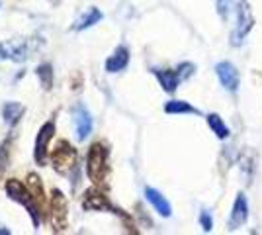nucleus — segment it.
I'll return each instance as SVG.
<instances>
[{
	"instance_id": "19",
	"label": "nucleus",
	"mask_w": 262,
	"mask_h": 235,
	"mask_svg": "<svg viewBox=\"0 0 262 235\" xmlns=\"http://www.w3.org/2000/svg\"><path fill=\"white\" fill-rule=\"evenodd\" d=\"M208 123H209V127L213 130V134L217 135L219 139L229 137V127H227V125H225V122L221 120V116H217V114H209Z\"/></svg>"
},
{
	"instance_id": "10",
	"label": "nucleus",
	"mask_w": 262,
	"mask_h": 235,
	"mask_svg": "<svg viewBox=\"0 0 262 235\" xmlns=\"http://www.w3.org/2000/svg\"><path fill=\"white\" fill-rule=\"evenodd\" d=\"M247 218H249V204H247L245 194L239 192L237 194V200H235V206H233V212H231V220H229L231 229L241 227V225L247 222Z\"/></svg>"
},
{
	"instance_id": "21",
	"label": "nucleus",
	"mask_w": 262,
	"mask_h": 235,
	"mask_svg": "<svg viewBox=\"0 0 262 235\" xmlns=\"http://www.w3.org/2000/svg\"><path fill=\"white\" fill-rule=\"evenodd\" d=\"M10 145L12 141H4L2 145H0V177H2V173H4V168L8 167V159H10Z\"/></svg>"
},
{
	"instance_id": "6",
	"label": "nucleus",
	"mask_w": 262,
	"mask_h": 235,
	"mask_svg": "<svg viewBox=\"0 0 262 235\" xmlns=\"http://www.w3.org/2000/svg\"><path fill=\"white\" fill-rule=\"evenodd\" d=\"M55 134V123L53 122H45L39 130V134L35 137V151H33V157L37 161V165H45V159H47V147H49V141L53 139Z\"/></svg>"
},
{
	"instance_id": "7",
	"label": "nucleus",
	"mask_w": 262,
	"mask_h": 235,
	"mask_svg": "<svg viewBox=\"0 0 262 235\" xmlns=\"http://www.w3.org/2000/svg\"><path fill=\"white\" fill-rule=\"evenodd\" d=\"M215 73H217L223 89L229 90V92H237V89H239V73H237V69H235L233 63L221 61V63H217V67H215Z\"/></svg>"
},
{
	"instance_id": "3",
	"label": "nucleus",
	"mask_w": 262,
	"mask_h": 235,
	"mask_svg": "<svg viewBox=\"0 0 262 235\" xmlns=\"http://www.w3.org/2000/svg\"><path fill=\"white\" fill-rule=\"evenodd\" d=\"M69 220V208H67V196L59 188H53L51 200H49V224L55 231H63Z\"/></svg>"
},
{
	"instance_id": "4",
	"label": "nucleus",
	"mask_w": 262,
	"mask_h": 235,
	"mask_svg": "<svg viewBox=\"0 0 262 235\" xmlns=\"http://www.w3.org/2000/svg\"><path fill=\"white\" fill-rule=\"evenodd\" d=\"M51 163L53 168L61 175H67L77 163V149L71 145L67 139H59L51 153Z\"/></svg>"
},
{
	"instance_id": "16",
	"label": "nucleus",
	"mask_w": 262,
	"mask_h": 235,
	"mask_svg": "<svg viewBox=\"0 0 262 235\" xmlns=\"http://www.w3.org/2000/svg\"><path fill=\"white\" fill-rule=\"evenodd\" d=\"M100 20H102V12H100L98 8H88L86 14H82L77 22L73 24V30H77V32L86 30V28L94 26V24L100 22Z\"/></svg>"
},
{
	"instance_id": "2",
	"label": "nucleus",
	"mask_w": 262,
	"mask_h": 235,
	"mask_svg": "<svg viewBox=\"0 0 262 235\" xmlns=\"http://www.w3.org/2000/svg\"><path fill=\"white\" fill-rule=\"evenodd\" d=\"M6 194H8L14 202L22 204L24 208L28 210V213H30V218H32L33 227H37V225H39V204L33 198V194L30 192V188L24 186L18 179H8L6 180Z\"/></svg>"
},
{
	"instance_id": "22",
	"label": "nucleus",
	"mask_w": 262,
	"mask_h": 235,
	"mask_svg": "<svg viewBox=\"0 0 262 235\" xmlns=\"http://www.w3.org/2000/svg\"><path fill=\"white\" fill-rule=\"evenodd\" d=\"M176 73H178V77H180V80H182V78L190 77V75L194 73V65H192V63H184V65H180V67H178Z\"/></svg>"
},
{
	"instance_id": "1",
	"label": "nucleus",
	"mask_w": 262,
	"mask_h": 235,
	"mask_svg": "<svg viewBox=\"0 0 262 235\" xmlns=\"http://www.w3.org/2000/svg\"><path fill=\"white\" fill-rule=\"evenodd\" d=\"M108 149L104 143H94V145L88 149L86 157V175L88 179L92 180L96 186L98 184H106L108 179Z\"/></svg>"
},
{
	"instance_id": "17",
	"label": "nucleus",
	"mask_w": 262,
	"mask_h": 235,
	"mask_svg": "<svg viewBox=\"0 0 262 235\" xmlns=\"http://www.w3.org/2000/svg\"><path fill=\"white\" fill-rule=\"evenodd\" d=\"M28 188H30V192L33 194V198L37 200L39 208H41V204H43V198H45L43 182H41V179H39L35 173H30V175H28Z\"/></svg>"
},
{
	"instance_id": "11",
	"label": "nucleus",
	"mask_w": 262,
	"mask_h": 235,
	"mask_svg": "<svg viewBox=\"0 0 262 235\" xmlns=\"http://www.w3.org/2000/svg\"><path fill=\"white\" fill-rule=\"evenodd\" d=\"M127 63H129V51H127V47H118L116 51H114V55L108 57V61H106V71L108 73H118V71H123V69L127 67Z\"/></svg>"
},
{
	"instance_id": "18",
	"label": "nucleus",
	"mask_w": 262,
	"mask_h": 235,
	"mask_svg": "<svg viewBox=\"0 0 262 235\" xmlns=\"http://www.w3.org/2000/svg\"><path fill=\"white\" fill-rule=\"evenodd\" d=\"M164 112L166 114H200L198 108L190 106L184 100H170L164 104Z\"/></svg>"
},
{
	"instance_id": "9",
	"label": "nucleus",
	"mask_w": 262,
	"mask_h": 235,
	"mask_svg": "<svg viewBox=\"0 0 262 235\" xmlns=\"http://www.w3.org/2000/svg\"><path fill=\"white\" fill-rule=\"evenodd\" d=\"M82 208H84V210H92V212H98V210H112V212H116V210L112 208V204L108 202V198H106V194L100 192L98 188H88V190L84 192Z\"/></svg>"
},
{
	"instance_id": "13",
	"label": "nucleus",
	"mask_w": 262,
	"mask_h": 235,
	"mask_svg": "<svg viewBox=\"0 0 262 235\" xmlns=\"http://www.w3.org/2000/svg\"><path fill=\"white\" fill-rule=\"evenodd\" d=\"M0 57L2 59H12V61H24L28 57V51L22 44H2L0 45Z\"/></svg>"
},
{
	"instance_id": "14",
	"label": "nucleus",
	"mask_w": 262,
	"mask_h": 235,
	"mask_svg": "<svg viewBox=\"0 0 262 235\" xmlns=\"http://www.w3.org/2000/svg\"><path fill=\"white\" fill-rule=\"evenodd\" d=\"M24 112H26V108L18 102H6L2 106V116H4V122L8 125H16L24 116Z\"/></svg>"
},
{
	"instance_id": "20",
	"label": "nucleus",
	"mask_w": 262,
	"mask_h": 235,
	"mask_svg": "<svg viewBox=\"0 0 262 235\" xmlns=\"http://www.w3.org/2000/svg\"><path fill=\"white\" fill-rule=\"evenodd\" d=\"M35 73H37V78H39L43 90L53 89V69L49 67V65H41V67H37Z\"/></svg>"
},
{
	"instance_id": "15",
	"label": "nucleus",
	"mask_w": 262,
	"mask_h": 235,
	"mask_svg": "<svg viewBox=\"0 0 262 235\" xmlns=\"http://www.w3.org/2000/svg\"><path fill=\"white\" fill-rule=\"evenodd\" d=\"M155 75L159 78V82H161V87H163L166 92H174L178 89V82H180V77H178V73L176 71H155Z\"/></svg>"
},
{
	"instance_id": "5",
	"label": "nucleus",
	"mask_w": 262,
	"mask_h": 235,
	"mask_svg": "<svg viewBox=\"0 0 262 235\" xmlns=\"http://www.w3.org/2000/svg\"><path fill=\"white\" fill-rule=\"evenodd\" d=\"M254 18H252V12L249 8V2L247 0H239V10H237V30L233 32V45H241L245 35L251 32Z\"/></svg>"
},
{
	"instance_id": "12",
	"label": "nucleus",
	"mask_w": 262,
	"mask_h": 235,
	"mask_svg": "<svg viewBox=\"0 0 262 235\" xmlns=\"http://www.w3.org/2000/svg\"><path fill=\"white\" fill-rule=\"evenodd\" d=\"M145 196H147V200L153 204V208L161 213V216L168 218V216L172 213V208H170L168 200H166L159 190H155V188H145Z\"/></svg>"
},
{
	"instance_id": "23",
	"label": "nucleus",
	"mask_w": 262,
	"mask_h": 235,
	"mask_svg": "<svg viewBox=\"0 0 262 235\" xmlns=\"http://www.w3.org/2000/svg\"><path fill=\"white\" fill-rule=\"evenodd\" d=\"M200 222L204 225V231H211V227H213V222H211V216L208 212H202L200 216Z\"/></svg>"
},
{
	"instance_id": "8",
	"label": "nucleus",
	"mask_w": 262,
	"mask_h": 235,
	"mask_svg": "<svg viewBox=\"0 0 262 235\" xmlns=\"http://www.w3.org/2000/svg\"><path fill=\"white\" fill-rule=\"evenodd\" d=\"M73 123H75V132H77V139L84 141L90 132H92V116L84 106H77L73 110Z\"/></svg>"
}]
</instances>
